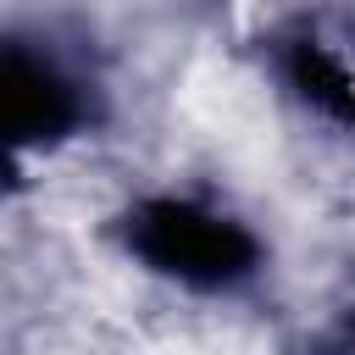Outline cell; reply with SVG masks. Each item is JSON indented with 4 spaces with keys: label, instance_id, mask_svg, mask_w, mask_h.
Returning a JSON list of instances; mask_svg holds the SVG:
<instances>
[{
    "label": "cell",
    "instance_id": "2",
    "mask_svg": "<svg viewBox=\"0 0 355 355\" xmlns=\"http://www.w3.org/2000/svg\"><path fill=\"white\" fill-rule=\"evenodd\" d=\"M6 128L17 144H44V139H61L78 116L72 105V89L50 72V67H33L28 55H11L6 61Z\"/></svg>",
    "mask_w": 355,
    "mask_h": 355
},
{
    "label": "cell",
    "instance_id": "1",
    "mask_svg": "<svg viewBox=\"0 0 355 355\" xmlns=\"http://www.w3.org/2000/svg\"><path fill=\"white\" fill-rule=\"evenodd\" d=\"M133 244L150 266H161L183 283H227L255 266V239L239 222L178 205V200L144 205L133 222Z\"/></svg>",
    "mask_w": 355,
    "mask_h": 355
},
{
    "label": "cell",
    "instance_id": "3",
    "mask_svg": "<svg viewBox=\"0 0 355 355\" xmlns=\"http://www.w3.org/2000/svg\"><path fill=\"white\" fill-rule=\"evenodd\" d=\"M294 83L305 89V100H311V105H322V111H333V116L355 122V89H349L344 67H338L322 44H300V50H294Z\"/></svg>",
    "mask_w": 355,
    "mask_h": 355
}]
</instances>
